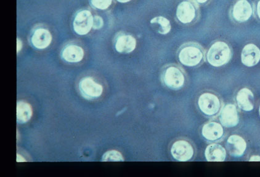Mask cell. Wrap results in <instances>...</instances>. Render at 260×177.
I'll list each match as a JSON object with an SVG mask.
<instances>
[{
	"mask_svg": "<svg viewBox=\"0 0 260 177\" xmlns=\"http://www.w3.org/2000/svg\"><path fill=\"white\" fill-rule=\"evenodd\" d=\"M205 156L208 162H224L226 158L224 148L219 144H211L207 147Z\"/></svg>",
	"mask_w": 260,
	"mask_h": 177,
	"instance_id": "obj_15",
	"label": "cell"
},
{
	"mask_svg": "<svg viewBox=\"0 0 260 177\" xmlns=\"http://www.w3.org/2000/svg\"><path fill=\"white\" fill-rule=\"evenodd\" d=\"M173 157L180 162H186L193 157V149L189 142L178 140L173 144L171 149Z\"/></svg>",
	"mask_w": 260,
	"mask_h": 177,
	"instance_id": "obj_9",
	"label": "cell"
},
{
	"mask_svg": "<svg viewBox=\"0 0 260 177\" xmlns=\"http://www.w3.org/2000/svg\"><path fill=\"white\" fill-rule=\"evenodd\" d=\"M164 80L170 88L178 89L183 86L185 78L183 72L175 66H170L164 72Z\"/></svg>",
	"mask_w": 260,
	"mask_h": 177,
	"instance_id": "obj_8",
	"label": "cell"
},
{
	"mask_svg": "<svg viewBox=\"0 0 260 177\" xmlns=\"http://www.w3.org/2000/svg\"><path fill=\"white\" fill-rule=\"evenodd\" d=\"M103 25L104 20L102 17L99 16H94L92 28L94 29V30H100V29L103 27Z\"/></svg>",
	"mask_w": 260,
	"mask_h": 177,
	"instance_id": "obj_23",
	"label": "cell"
},
{
	"mask_svg": "<svg viewBox=\"0 0 260 177\" xmlns=\"http://www.w3.org/2000/svg\"><path fill=\"white\" fill-rule=\"evenodd\" d=\"M62 56L68 62H79L84 57V51L79 46L69 45L63 49Z\"/></svg>",
	"mask_w": 260,
	"mask_h": 177,
	"instance_id": "obj_18",
	"label": "cell"
},
{
	"mask_svg": "<svg viewBox=\"0 0 260 177\" xmlns=\"http://www.w3.org/2000/svg\"><path fill=\"white\" fill-rule=\"evenodd\" d=\"M94 17L90 11L83 10L80 11L75 17L74 29L79 36H85L91 31L93 25Z\"/></svg>",
	"mask_w": 260,
	"mask_h": 177,
	"instance_id": "obj_5",
	"label": "cell"
},
{
	"mask_svg": "<svg viewBox=\"0 0 260 177\" xmlns=\"http://www.w3.org/2000/svg\"><path fill=\"white\" fill-rule=\"evenodd\" d=\"M91 5L100 10H106L111 7L112 0H91Z\"/></svg>",
	"mask_w": 260,
	"mask_h": 177,
	"instance_id": "obj_22",
	"label": "cell"
},
{
	"mask_svg": "<svg viewBox=\"0 0 260 177\" xmlns=\"http://www.w3.org/2000/svg\"><path fill=\"white\" fill-rule=\"evenodd\" d=\"M202 133L207 140L215 141L222 137L224 130L220 124L216 122H210L204 125L202 130Z\"/></svg>",
	"mask_w": 260,
	"mask_h": 177,
	"instance_id": "obj_16",
	"label": "cell"
},
{
	"mask_svg": "<svg viewBox=\"0 0 260 177\" xmlns=\"http://www.w3.org/2000/svg\"><path fill=\"white\" fill-rule=\"evenodd\" d=\"M199 108L207 115L216 114L220 109V101L215 95L211 93H204L199 97L198 100Z\"/></svg>",
	"mask_w": 260,
	"mask_h": 177,
	"instance_id": "obj_6",
	"label": "cell"
},
{
	"mask_svg": "<svg viewBox=\"0 0 260 177\" xmlns=\"http://www.w3.org/2000/svg\"><path fill=\"white\" fill-rule=\"evenodd\" d=\"M226 147L231 155L240 157L244 155L247 149V144L241 136L233 135L228 138Z\"/></svg>",
	"mask_w": 260,
	"mask_h": 177,
	"instance_id": "obj_12",
	"label": "cell"
},
{
	"mask_svg": "<svg viewBox=\"0 0 260 177\" xmlns=\"http://www.w3.org/2000/svg\"><path fill=\"white\" fill-rule=\"evenodd\" d=\"M117 1L121 4H125V3L131 2L132 0H117Z\"/></svg>",
	"mask_w": 260,
	"mask_h": 177,
	"instance_id": "obj_29",
	"label": "cell"
},
{
	"mask_svg": "<svg viewBox=\"0 0 260 177\" xmlns=\"http://www.w3.org/2000/svg\"><path fill=\"white\" fill-rule=\"evenodd\" d=\"M238 110L233 104H228L222 109L220 115V122L222 126L233 127L239 123Z\"/></svg>",
	"mask_w": 260,
	"mask_h": 177,
	"instance_id": "obj_11",
	"label": "cell"
},
{
	"mask_svg": "<svg viewBox=\"0 0 260 177\" xmlns=\"http://www.w3.org/2000/svg\"><path fill=\"white\" fill-rule=\"evenodd\" d=\"M200 6L192 0H183L178 4L176 10V19L180 24H194L200 18Z\"/></svg>",
	"mask_w": 260,
	"mask_h": 177,
	"instance_id": "obj_1",
	"label": "cell"
},
{
	"mask_svg": "<svg viewBox=\"0 0 260 177\" xmlns=\"http://www.w3.org/2000/svg\"><path fill=\"white\" fill-rule=\"evenodd\" d=\"M22 48V41L20 39H17V53H18L21 50Z\"/></svg>",
	"mask_w": 260,
	"mask_h": 177,
	"instance_id": "obj_26",
	"label": "cell"
},
{
	"mask_svg": "<svg viewBox=\"0 0 260 177\" xmlns=\"http://www.w3.org/2000/svg\"><path fill=\"white\" fill-rule=\"evenodd\" d=\"M237 103L240 109L245 112H250L253 109L254 96L250 89L243 88L238 92L236 96Z\"/></svg>",
	"mask_w": 260,
	"mask_h": 177,
	"instance_id": "obj_17",
	"label": "cell"
},
{
	"mask_svg": "<svg viewBox=\"0 0 260 177\" xmlns=\"http://www.w3.org/2000/svg\"><path fill=\"white\" fill-rule=\"evenodd\" d=\"M250 162H260V156H252V157L250 158Z\"/></svg>",
	"mask_w": 260,
	"mask_h": 177,
	"instance_id": "obj_27",
	"label": "cell"
},
{
	"mask_svg": "<svg viewBox=\"0 0 260 177\" xmlns=\"http://www.w3.org/2000/svg\"><path fill=\"white\" fill-rule=\"evenodd\" d=\"M79 89L81 94L86 99H94L100 97L103 92V87L87 77L83 78L79 83Z\"/></svg>",
	"mask_w": 260,
	"mask_h": 177,
	"instance_id": "obj_7",
	"label": "cell"
},
{
	"mask_svg": "<svg viewBox=\"0 0 260 177\" xmlns=\"http://www.w3.org/2000/svg\"><path fill=\"white\" fill-rule=\"evenodd\" d=\"M52 36L50 31L45 28H39L34 31L31 37V43L35 48L44 49L50 45Z\"/></svg>",
	"mask_w": 260,
	"mask_h": 177,
	"instance_id": "obj_13",
	"label": "cell"
},
{
	"mask_svg": "<svg viewBox=\"0 0 260 177\" xmlns=\"http://www.w3.org/2000/svg\"><path fill=\"white\" fill-rule=\"evenodd\" d=\"M25 161V159L23 158L22 156L19 155V154H17V162H21Z\"/></svg>",
	"mask_w": 260,
	"mask_h": 177,
	"instance_id": "obj_28",
	"label": "cell"
},
{
	"mask_svg": "<svg viewBox=\"0 0 260 177\" xmlns=\"http://www.w3.org/2000/svg\"><path fill=\"white\" fill-rule=\"evenodd\" d=\"M253 14V5L248 0H237L230 9L231 20L239 24L247 22Z\"/></svg>",
	"mask_w": 260,
	"mask_h": 177,
	"instance_id": "obj_4",
	"label": "cell"
},
{
	"mask_svg": "<svg viewBox=\"0 0 260 177\" xmlns=\"http://www.w3.org/2000/svg\"><path fill=\"white\" fill-rule=\"evenodd\" d=\"M232 57V51L226 43L217 41L211 45L207 54L208 62L219 67L227 64Z\"/></svg>",
	"mask_w": 260,
	"mask_h": 177,
	"instance_id": "obj_2",
	"label": "cell"
},
{
	"mask_svg": "<svg viewBox=\"0 0 260 177\" xmlns=\"http://www.w3.org/2000/svg\"><path fill=\"white\" fill-rule=\"evenodd\" d=\"M253 14L260 21V0H255L253 4Z\"/></svg>",
	"mask_w": 260,
	"mask_h": 177,
	"instance_id": "obj_24",
	"label": "cell"
},
{
	"mask_svg": "<svg viewBox=\"0 0 260 177\" xmlns=\"http://www.w3.org/2000/svg\"><path fill=\"white\" fill-rule=\"evenodd\" d=\"M137 47V40L130 34H123L117 38L115 49L120 53H132Z\"/></svg>",
	"mask_w": 260,
	"mask_h": 177,
	"instance_id": "obj_14",
	"label": "cell"
},
{
	"mask_svg": "<svg viewBox=\"0 0 260 177\" xmlns=\"http://www.w3.org/2000/svg\"><path fill=\"white\" fill-rule=\"evenodd\" d=\"M125 159L119 152L116 150H111L106 152L102 156L101 161L103 162H123Z\"/></svg>",
	"mask_w": 260,
	"mask_h": 177,
	"instance_id": "obj_21",
	"label": "cell"
},
{
	"mask_svg": "<svg viewBox=\"0 0 260 177\" xmlns=\"http://www.w3.org/2000/svg\"><path fill=\"white\" fill-rule=\"evenodd\" d=\"M32 109L29 103L21 101L17 105V123L24 124L29 121L32 117Z\"/></svg>",
	"mask_w": 260,
	"mask_h": 177,
	"instance_id": "obj_19",
	"label": "cell"
},
{
	"mask_svg": "<svg viewBox=\"0 0 260 177\" xmlns=\"http://www.w3.org/2000/svg\"><path fill=\"white\" fill-rule=\"evenodd\" d=\"M259 115H260V106H259Z\"/></svg>",
	"mask_w": 260,
	"mask_h": 177,
	"instance_id": "obj_30",
	"label": "cell"
},
{
	"mask_svg": "<svg viewBox=\"0 0 260 177\" xmlns=\"http://www.w3.org/2000/svg\"><path fill=\"white\" fill-rule=\"evenodd\" d=\"M151 24L158 25V33L160 34H167L172 30V24L170 20L164 16H159L154 17L150 21Z\"/></svg>",
	"mask_w": 260,
	"mask_h": 177,
	"instance_id": "obj_20",
	"label": "cell"
},
{
	"mask_svg": "<svg viewBox=\"0 0 260 177\" xmlns=\"http://www.w3.org/2000/svg\"><path fill=\"white\" fill-rule=\"evenodd\" d=\"M241 61L248 67L258 64L260 61V49L258 46L252 43L245 45L242 51Z\"/></svg>",
	"mask_w": 260,
	"mask_h": 177,
	"instance_id": "obj_10",
	"label": "cell"
},
{
	"mask_svg": "<svg viewBox=\"0 0 260 177\" xmlns=\"http://www.w3.org/2000/svg\"><path fill=\"white\" fill-rule=\"evenodd\" d=\"M199 6H206L210 4L212 0H192Z\"/></svg>",
	"mask_w": 260,
	"mask_h": 177,
	"instance_id": "obj_25",
	"label": "cell"
},
{
	"mask_svg": "<svg viewBox=\"0 0 260 177\" xmlns=\"http://www.w3.org/2000/svg\"><path fill=\"white\" fill-rule=\"evenodd\" d=\"M204 57L203 48L196 43L185 44L182 46L178 53V59L181 64L190 67L201 64Z\"/></svg>",
	"mask_w": 260,
	"mask_h": 177,
	"instance_id": "obj_3",
	"label": "cell"
}]
</instances>
